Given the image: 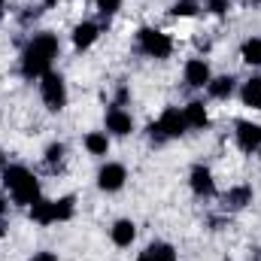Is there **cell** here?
Returning a JSON list of instances; mask_svg holds the SVG:
<instances>
[{"instance_id":"cell-1","label":"cell","mask_w":261,"mask_h":261,"mask_svg":"<svg viewBox=\"0 0 261 261\" xmlns=\"http://www.w3.org/2000/svg\"><path fill=\"white\" fill-rule=\"evenodd\" d=\"M61 52V43L52 31H40L28 40V46L21 49V76L24 79H43L49 70H52V61L58 58Z\"/></svg>"},{"instance_id":"cell-2","label":"cell","mask_w":261,"mask_h":261,"mask_svg":"<svg viewBox=\"0 0 261 261\" xmlns=\"http://www.w3.org/2000/svg\"><path fill=\"white\" fill-rule=\"evenodd\" d=\"M137 49H140L146 58L164 61V58H170V52H173V40H170L164 31H158V28H140V31H137Z\"/></svg>"},{"instance_id":"cell-3","label":"cell","mask_w":261,"mask_h":261,"mask_svg":"<svg viewBox=\"0 0 261 261\" xmlns=\"http://www.w3.org/2000/svg\"><path fill=\"white\" fill-rule=\"evenodd\" d=\"M40 97H43V103H46V110L49 113H61L67 107V82L61 73H55V70H49L43 79H40Z\"/></svg>"},{"instance_id":"cell-4","label":"cell","mask_w":261,"mask_h":261,"mask_svg":"<svg viewBox=\"0 0 261 261\" xmlns=\"http://www.w3.org/2000/svg\"><path fill=\"white\" fill-rule=\"evenodd\" d=\"M128 182V167L119 164V161H107L100 170H97V189L113 195V192H122Z\"/></svg>"},{"instance_id":"cell-5","label":"cell","mask_w":261,"mask_h":261,"mask_svg":"<svg viewBox=\"0 0 261 261\" xmlns=\"http://www.w3.org/2000/svg\"><path fill=\"white\" fill-rule=\"evenodd\" d=\"M158 130L164 140H176L189 130V122H186V113L179 107H167L161 116H158Z\"/></svg>"},{"instance_id":"cell-6","label":"cell","mask_w":261,"mask_h":261,"mask_svg":"<svg viewBox=\"0 0 261 261\" xmlns=\"http://www.w3.org/2000/svg\"><path fill=\"white\" fill-rule=\"evenodd\" d=\"M182 79H186L189 88H206L210 79H213V70L203 58H189L186 67H182Z\"/></svg>"},{"instance_id":"cell-7","label":"cell","mask_w":261,"mask_h":261,"mask_svg":"<svg viewBox=\"0 0 261 261\" xmlns=\"http://www.w3.org/2000/svg\"><path fill=\"white\" fill-rule=\"evenodd\" d=\"M189 189H192L197 197H213V195H216L213 170H210V167H203V164H195V167L189 170Z\"/></svg>"},{"instance_id":"cell-8","label":"cell","mask_w":261,"mask_h":261,"mask_svg":"<svg viewBox=\"0 0 261 261\" xmlns=\"http://www.w3.org/2000/svg\"><path fill=\"white\" fill-rule=\"evenodd\" d=\"M234 140L243 152H258L261 146V125L258 122H237L234 128Z\"/></svg>"},{"instance_id":"cell-9","label":"cell","mask_w":261,"mask_h":261,"mask_svg":"<svg viewBox=\"0 0 261 261\" xmlns=\"http://www.w3.org/2000/svg\"><path fill=\"white\" fill-rule=\"evenodd\" d=\"M107 134L110 137H128V134H134V116L128 110H122V107H113L107 113Z\"/></svg>"},{"instance_id":"cell-10","label":"cell","mask_w":261,"mask_h":261,"mask_svg":"<svg viewBox=\"0 0 261 261\" xmlns=\"http://www.w3.org/2000/svg\"><path fill=\"white\" fill-rule=\"evenodd\" d=\"M100 31H103V28H100L97 21H79V24L73 28V34H70V37H73V46H76L79 52H85V49H91V46L97 43V37H100Z\"/></svg>"},{"instance_id":"cell-11","label":"cell","mask_w":261,"mask_h":261,"mask_svg":"<svg viewBox=\"0 0 261 261\" xmlns=\"http://www.w3.org/2000/svg\"><path fill=\"white\" fill-rule=\"evenodd\" d=\"M9 195H12V200H15L18 206H31V203H37V200L43 197V192H40V179L31 173V176H28L24 182H18Z\"/></svg>"},{"instance_id":"cell-12","label":"cell","mask_w":261,"mask_h":261,"mask_svg":"<svg viewBox=\"0 0 261 261\" xmlns=\"http://www.w3.org/2000/svg\"><path fill=\"white\" fill-rule=\"evenodd\" d=\"M252 186H234V189H228L225 195H222V206L228 210V213H240V210H246L249 203H252Z\"/></svg>"},{"instance_id":"cell-13","label":"cell","mask_w":261,"mask_h":261,"mask_svg":"<svg viewBox=\"0 0 261 261\" xmlns=\"http://www.w3.org/2000/svg\"><path fill=\"white\" fill-rule=\"evenodd\" d=\"M110 240L119 246V249H128L130 243L137 240V225L130 219H116L113 228H110Z\"/></svg>"},{"instance_id":"cell-14","label":"cell","mask_w":261,"mask_h":261,"mask_svg":"<svg viewBox=\"0 0 261 261\" xmlns=\"http://www.w3.org/2000/svg\"><path fill=\"white\" fill-rule=\"evenodd\" d=\"M182 113H186L189 128H195V130L210 128V110H206V103H203V100H189V103L182 107Z\"/></svg>"},{"instance_id":"cell-15","label":"cell","mask_w":261,"mask_h":261,"mask_svg":"<svg viewBox=\"0 0 261 261\" xmlns=\"http://www.w3.org/2000/svg\"><path fill=\"white\" fill-rule=\"evenodd\" d=\"M206 91H210V97H216V100H228L234 91H237V79L234 76H213L210 79V85H206Z\"/></svg>"},{"instance_id":"cell-16","label":"cell","mask_w":261,"mask_h":261,"mask_svg":"<svg viewBox=\"0 0 261 261\" xmlns=\"http://www.w3.org/2000/svg\"><path fill=\"white\" fill-rule=\"evenodd\" d=\"M137 261H176V249L170 246V243H149L140 255H137Z\"/></svg>"},{"instance_id":"cell-17","label":"cell","mask_w":261,"mask_h":261,"mask_svg":"<svg viewBox=\"0 0 261 261\" xmlns=\"http://www.w3.org/2000/svg\"><path fill=\"white\" fill-rule=\"evenodd\" d=\"M240 100L249 110H261V76H249L240 88Z\"/></svg>"},{"instance_id":"cell-18","label":"cell","mask_w":261,"mask_h":261,"mask_svg":"<svg viewBox=\"0 0 261 261\" xmlns=\"http://www.w3.org/2000/svg\"><path fill=\"white\" fill-rule=\"evenodd\" d=\"M73 213H76V197L73 195H64V197L52 200V225L55 222H70Z\"/></svg>"},{"instance_id":"cell-19","label":"cell","mask_w":261,"mask_h":261,"mask_svg":"<svg viewBox=\"0 0 261 261\" xmlns=\"http://www.w3.org/2000/svg\"><path fill=\"white\" fill-rule=\"evenodd\" d=\"M85 149H88V155H107L110 152V134L107 130H88L85 134Z\"/></svg>"},{"instance_id":"cell-20","label":"cell","mask_w":261,"mask_h":261,"mask_svg":"<svg viewBox=\"0 0 261 261\" xmlns=\"http://www.w3.org/2000/svg\"><path fill=\"white\" fill-rule=\"evenodd\" d=\"M28 216H31V222H37V225H52V200H49V197H40L37 203L28 206Z\"/></svg>"},{"instance_id":"cell-21","label":"cell","mask_w":261,"mask_h":261,"mask_svg":"<svg viewBox=\"0 0 261 261\" xmlns=\"http://www.w3.org/2000/svg\"><path fill=\"white\" fill-rule=\"evenodd\" d=\"M240 58L249 67H261V37H249V40L240 46Z\"/></svg>"},{"instance_id":"cell-22","label":"cell","mask_w":261,"mask_h":261,"mask_svg":"<svg viewBox=\"0 0 261 261\" xmlns=\"http://www.w3.org/2000/svg\"><path fill=\"white\" fill-rule=\"evenodd\" d=\"M197 12H200L197 0H176V3L170 6V15H176V18H192Z\"/></svg>"},{"instance_id":"cell-23","label":"cell","mask_w":261,"mask_h":261,"mask_svg":"<svg viewBox=\"0 0 261 261\" xmlns=\"http://www.w3.org/2000/svg\"><path fill=\"white\" fill-rule=\"evenodd\" d=\"M64 143H49V146H46V164H49V167H55V164H61V161H64Z\"/></svg>"},{"instance_id":"cell-24","label":"cell","mask_w":261,"mask_h":261,"mask_svg":"<svg viewBox=\"0 0 261 261\" xmlns=\"http://www.w3.org/2000/svg\"><path fill=\"white\" fill-rule=\"evenodd\" d=\"M94 3H97V12H100L107 21H110V18L122 9V0H94Z\"/></svg>"},{"instance_id":"cell-25","label":"cell","mask_w":261,"mask_h":261,"mask_svg":"<svg viewBox=\"0 0 261 261\" xmlns=\"http://www.w3.org/2000/svg\"><path fill=\"white\" fill-rule=\"evenodd\" d=\"M206 9H210L213 15H219V18H222V15L231 9V0H206Z\"/></svg>"},{"instance_id":"cell-26","label":"cell","mask_w":261,"mask_h":261,"mask_svg":"<svg viewBox=\"0 0 261 261\" xmlns=\"http://www.w3.org/2000/svg\"><path fill=\"white\" fill-rule=\"evenodd\" d=\"M128 97H130L128 85H122V88L116 91V103H113V107H125V103H128Z\"/></svg>"},{"instance_id":"cell-27","label":"cell","mask_w":261,"mask_h":261,"mask_svg":"<svg viewBox=\"0 0 261 261\" xmlns=\"http://www.w3.org/2000/svg\"><path fill=\"white\" fill-rule=\"evenodd\" d=\"M28 261H58V255H55V252H46V249H43V252H34V255H31Z\"/></svg>"},{"instance_id":"cell-28","label":"cell","mask_w":261,"mask_h":261,"mask_svg":"<svg viewBox=\"0 0 261 261\" xmlns=\"http://www.w3.org/2000/svg\"><path fill=\"white\" fill-rule=\"evenodd\" d=\"M6 210H9V197H6V195H3V192H0V216H3Z\"/></svg>"},{"instance_id":"cell-29","label":"cell","mask_w":261,"mask_h":261,"mask_svg":"<svg viewBox=\"0 0 261 261\" xmlns=\"http://www.w3.org/2000/svg\"><path fill=\"white\" fill-rule=\"evenodd\" d=\"M6 237V222H3V216H0V240Z\"/></svg>"},{"instance_id":"cell-30","label":"cell","mask_w":261,"mask_h":261,"mask_svg":"<svg viewBox=\"0 0 261 261\" xmlns=\"http://www.w3.org/2000/svg\"><path fill=\"white\" fill-rule=\"evenodd\" d=\"M6 167V155H3V149H0V170Z\"/></svg>"},{"instance_id":"cell-31","label":"cell","mask_w":261,"mask_h":261,"mask_svg":"<svg viewBox=\"0 0 261 261\" xmlns=\"http://www.w3.org/2000/svg\"><path fill=\"white\" fill-rule=\"evenodd\" d=\"M0 18H3V0H0Z\"/></svg>"},{"instance_id":"cell-32","label":"cell","mask_w":261,"mask_h":261,"mask_svg":"<svg viewBox=\"0 0 261 261\" xmlns=\"http://www.w3.org/2000/svg\"><path fill=\"white\" fill-rule=\"evenodd\" d=\"M258 158H261V146H258Z\"/></svg>"},{"instance_id":"cell-33","label":"cell","mask_w":261,"mask_h":261,"mask_svg":"<svg viewBox=\"0 0 261 261\" xmlns=\"http://www.w3.org/2000/svg\"><path fill=\"white\" fill-rule=\"evenodd\" d=\"M252 3H261V0H252Z\"/></svg>"}]
</instances>
